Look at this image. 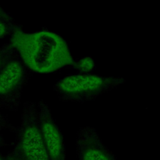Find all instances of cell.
<instances>
[{
    "mask_svg": "<svg viewBox=\"0 0 160 160\" xmlns=\"http://www.w3.org/2000/svg\"><path fill=\"white\" fill-rule=\"evenodd\" d=\"M19 29L16 24L9 23L0 19V39L9 36H12Z\"/></svg>",
    "mask_w": 160,
    "mask_h": 160,
    "instance_id": "8",
    "label": "cell"
},
{
    "mask_svg": "<svg viewBox=\"0 0 160 160\" xmlns=\"http://www.w3.org/2000/svg\"><path fill=\"white\" fill-rule=\"evenodd\" d=\"M14 51L15 48L11 42L0 47V71Z\"/></svg>",
    "mask_w": 160,
    "mask_h": 160,
    "instance_id": "7",
    "label": "cell"
},
{
    "mask_svg": "<svg viewBox=\"0 0 160 160\" xmlns=\"http://www.w3.org/2000/svg\"><path fill=\"white\" fill-rule=\"evenodd\" d=\"M0 160H5V157L0 152Z\"/></svg>",
    "mask_w": 160,
    "mask_h": 160,
    "instance_id": "14",
    "label": "cell"
},
{
    "mask_svg": "<svg viewBox=\"0 0 160 160\" xmlns=\"http://www.w3.org/2000/svg\"><path fill=\"white\" fill-rule=\"evenodd\" d=\"M11 37V42L23 62L36 72H51L72 61L65 42L54 33L27 34L19 29Z\"/></svg>",
    "mask_w": 160,
    "mask_h": 160,
    "instance_id": "1",
    "label": "cell"
},
{
    "mask_svg": "<svg viewBox=\"0 0 160 160\" xmlns=\"http://www.w3.org/2000/svg\"><path fill=\"white\" fill-rule=\"evenodd\" d=\"M26 65L15 49L0 71V108L18 110L27 78Z\"/></svg>",
    "mask_w": 160,
    "mask_h": 160,
    "instance_id": "3",
    "label": "cell"
},
{
    "mask_svg": "<svg viewBox=\"0 0 160 160\" xmlns=\"http://www.w3.org/2000/svg\"><path fill=\"white\" fill-rule=\"evenodd\" d=\"M76 148L79 160H118L103 143L96 129L89 126L79 128Z\"/></svg>",
    "mask_w": 160,
    "mask_h": 160,
    "instance_id": "6",
    "label": "cell"
},
{
    "mask_svg": "<svg viewBox=\"0 0 160 160\" xmlns=\"http://www.w3.org/2000/svg\"><path fill=\"white\" fill-rule=\"evenodd\" d=\"M16 129V126L0 111V131H8L11 132H15Z\"/></svg>",
    "mask_w": 160,
    "mask_h": 160,
    "instance_id": "9",
    "label": "cell"
},
{
    "mask_svg": "<svg viewBox=\"0 0 160 160\" xmlns=\"http://www.w3.org/2000/svg\"><path fill=\"white\" fill-rule=\"evenodd\" d=\"M41 131L49 160H66V149L61 131L48 106L38 104Z\"/></svg>",
    "mask_w": 160,
    "mask_h": 160,
    "instance_id": "4",
    "label": "cell"
},
{
    "mask_svg": "<svg viewBox=\"0 0 160 160\" xmlns=\"http://www.w3.org/2000/svg\"><path fill=\"white\" fill-rule=\"evenodd\" d=\"M0 19L9 23L16 24L14 21L12 17L7 12H6L5 10L1 6H0Z\"/></svg>",
    "mask_w": 160,
    "mask_h": 160,
    "instance_id": "12",
    "label": "cell"
},
{
    "mask_svg": "<svg viewBox=\"0 0 160 160\" xmlns=\"http://www.w3.org/2000/svg\"><path fill=\"white\" fill-rule=\"evenodd\" d=\"M104 88L102 80L95 76H74L64 79L58 89L62 99L82 101L91 99Z\"/></svg>",
    "mask_w": 160,
    "mask_h": 160,
    "instance_id": "5",
    "label": "cell"
},
{
    "mask_svg": "<svg viewBox=\"0 0 160 160\" xmlns=\"http://www.w3.org/2000/svg\"><path fill=\"white\" fill-rule=\"evenodd\" d=\"M12 147L28 160H49L41 131L38 106L34 102L27 101L23 104Z\"/></svg>",
    "mask_w": 160,
    "mask_h": 160,
    "instance_id": "2",
    "label": "cell"
},
{
    "mask_svg": "<svg viewBox=\"0 0 160 160\" xmlns=\"http://www.w3.org/2000/svg\"><path fill=\"white\" fill-rule=\"evenodd\" d=\"M4 157L5 160H28L12 149L10 150Z\"/></svg>",
    "mask_w": 160,
    "mask_h": 160,
    "instance_id": "11",
    "label": "cell"
},
{
    "mask_svg": "<svg viewBox=\"0 0 160 160\" xmlns=\"http://www.w3.org/2000/svg\"><path fill=\"white\" fill-rule=\"evenodd\" d=\"M78 68L84 71H88L92 69L94 67V62L89 58H86L82 59L78 63Z\"/></svg>",
    "mask_w": 160,
    "mask_h": 160,
    "instance_id": "10",
    "label": "cell"
},
{
    "mask_svg": "<svg viewBox=\"0 0 160 160\" xmlns=\"http://www.w3.org/2000/svg\"><path fill=\"white\" fill-rule=\"evenodd\" d=\"M7 145H8V144H7L5 139L3 138V136L1 134H0V148H4Z\"/></svg>",
    "mask_w": 160,
    "mask_h": 160,
    "instance_id": "13",
    "label": "cell"
}]
</instances>
